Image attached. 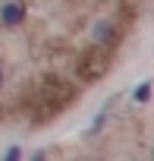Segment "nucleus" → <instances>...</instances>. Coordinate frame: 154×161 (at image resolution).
I'll use <instances>...</instances> for the list:
<instances>
[{
	"label": "nucleus",
	"instance_id": "nucleus-8",
	"mask_svg": "<svg viewBox=\"0 0 154 161\" xmlns=\"http://www.w3.org/2000/svg\"><path fill=\"white\" fill-rule=\"evenodd\" d=\"M151 161H154V152H151Z\"/></svg>",
	"mask_w": 154,
	"mask_h": 161
},
{
	"label": "nucleus",
	"instance_id": "nucleus-3",
	"mask_svg": "<svg viewBox=\"0 0 154 161\" xmlns=\"http://www.w3.org/2000/svg\"><path fill=\"white\" fill-rule=\"evenodd\" d=\"M91 35H95V44H98V47H107V51H110V47L116 44V38H120V32H116V25H113L110 19H101Z\"/></svg>",
	"mask_w": 154,
	"mask_h": 161
},
{
	"label": "nucleus",
	"instance_id": "nucleus-2",
	"mask_svg": "<svg viewBox=\"0 0 154 161\" xmlns=\"http://www.w3.org/2000/svg\"><path fill=\"white\" fill-rule=\"evenodd\" d=\"M25 22V7L10 0V3H0V25L3 29H19Z\"/></svg>",
	"mask_w": 154,
	"mask_h": 161
},
{
	"label": "nucleus",
	"instance_id": "nucleus-6",
	"mask_svg": "<svg viewBox=\"0 0 154 161\" xmlns=\"http://www.w3.org/2000/svg\"><path fill=\"white\" fill-rule=\"evenodd\" d=\"M32 161H47V152H44V148H38V152L32 155Z\"/></svg>",
	"mask_w": 154,
	"mask_h": 161
},
{
	"label": "nucleus",
	"instance_id": "nucleus-5",
	"mask_svg": "<svg viewBox=\"0 0 154 161\" xmlns=\"http://www.w3.org/2000/svg\"><path fill=\"white\" fill-rule=\"evenodd\" d=\"M3 161H22V148H19V145H10V148L3 152Z\"/></svg>",
	"mask_w": 154,
	"mask_h": 161
},
{
	"label": "nucleus",
	"instance_id": "nucleus-4",
	"mask_svg": "<svg viewBox=\"0 0 154 161\" xmlns=\"http://www.w3.org/2000/svg\"><path fill=\"white\" fill-rule=\"evenodd\" d=\"M151 92H154L151 82H138L135 92H132V101H135V104H145V101H151Z\"/></svg>",
	"mask_w": 154,
	"mask_h": 161
},
{
	"label": "nucleus",
	"instance_id": "nucleus-7",
	"mask_svg": "<svg viewBox=\"0 0 154 161\" xmlns=\"http://www.w3.org/2000/svg\"><path fill=\"white\" fill-rule=\"evenodd\" d=\"M0 86H3V69H0Z\"/></svg>",
	"mask_w": 154,
	"mask_h": 161
},
{
	"label": "nucleus",
	"instance_id": "nucleus-1",
	"mask_svg": "<svg viewBox=\"0 0 154 161\" xmlns=\"http://www.w3.org/2000/svg\"><path fill=\"white\" fill-rule=\"evenodd\" d=\"M110 69V51L107 47H85L79 54V60H75V76L82 79V82H95V79H101L104 73Z\"/></svg>",
	"mask_w": 154,
	"mask_h": 161
}]
</instances>
